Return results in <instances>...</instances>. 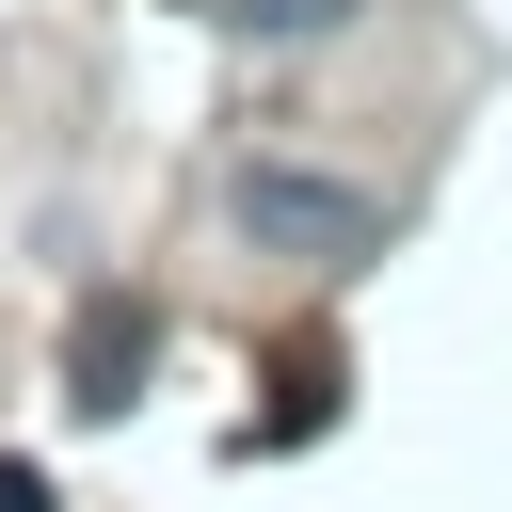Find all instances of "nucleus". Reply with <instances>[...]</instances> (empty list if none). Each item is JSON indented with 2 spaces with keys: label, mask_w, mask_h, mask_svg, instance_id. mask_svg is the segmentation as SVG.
<instances>
[{
  "label": "nucleus",
  "mask_w": 512,
  "mask_h": 512,
  "mask_svg": "<svg viewBox=\"0 0 512 512\" xmlns=\"http://www.w3.org/2000/svg\"><path fill=\"white\" fill-rule=\"evenodd\" d=\"M352 0H240V32H336Z\"/></svg>",
  "instance_id": "7ed1b4c3"
},
{
  "label": "nucleus",
  "mask_w": 512,
  "mask_h": 512,
  "mask_svg": "<svg viewBox=\"0 0 512 512\" xmlns=\"http://www.w3.org/2000/svg\"><path fill=\"white\" fill-rule=\"evenodd\" d=\"M144 368H160V304H144V288H96V304H80V336H64L80 416H128V400H144Z\"/></svg>",
  "instance_id": "f03ea898"
},
{
  "label": "nucleus",
  "mask_w": 512,
  "mask_h": 512,
  "mask_svg": "<svg viewBox=\"0 0 512 512\" xmlns=\"http://www.w3.org/2000/svg\"><path fill=\"white\" fill-rule=\"evenodd\" d=\"M240 224H256L272 256H304V272H352V256H384V192H352V176H304V160H240Z\"/></svg>",
  "instance_id": "f257e3e1"
},
{
  "label": "nucleus",
  "mask_w": 512,
  "mask_h": 512,
  "mask_svg": "<svg viewBox=\"0 0 512 512\" xmlns=\"http://www.w3.org/2000/svg\"><path fill=\"white\" fill-rule=\"evenodd\" d=\"M0 512H64V496H48V464H16V448H0Z\"/></svg>",
  "instance_id": "20e7f679"
}]
</instances>
